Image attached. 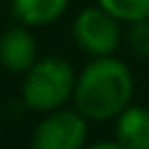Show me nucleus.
I'll use <instances>...</instances> for the list:
<instances>
[{
	"instance_id": "1",
	"label": "nucleus",
	"mask_w": 149,
	"mask_h": 149,
	"mask_svg": "<svg viewBox=\"0 0 149 149\" xmlns=\"http://www.w3.org/2000/svg\"><path fill=\"white\" fill-rule=\"evenodd\" d=\"M74 107L86 119L107 121L119 116L133 95V74L126 63L95 56L79 74L74 84Z\"/></svg>"
},
{
	"instance_id": "2",
	"label": "nucleus",
	"mask_w": 149,
	"mask_h": 149,
	"mask_svg": "<svg viewBox=\"0 0 149 149\" xmlns=\"http://www.w3.org/2000/svg\"><path fill=\"white\" fill-rule=\"evenodd\" d=\"M74 70L65 58H37L23 77V102L35 112H54L74 93Z\"/></svg>"
},
{
	"instance_id": "3",
	"label": "nucleus",
	"mask_w": 149,
	"mask_h": 149,
	"mask_svg": "<svg viewBox=\"0 0 149 149\" xmlns=\"http://www.w3.org/2000/svg\"><path fill=\"white\" fill-rule=\"evenodd\" d=\"M86 116L81 112H49L30 137V149H84Z\"/></svg>"
},
{
	"instance_id": "4",
	"label": "nucleus",
	"mask_w": 149,
	"mask_h": 149,
	"mask_svg": "<svg viewBox=\"0 0 149 149\" xmlns=\"http://www.w3.org/2000/svg\"><path fill=\"white\" fill-rule=\"evenodd\" d=\"M119 19H114L102 7H86L77 14L72 23V35L77 44L91 56H109L119 47Z\"/></svg>"
},
{
	"instance_id": "5",
	"label": "nucleus",
	"mask_w": 149,
	"mask_h": 149,
	"mask_svg": "<svg viewBox=\"0 0 149 149\" xmlns=\"http://www.w3.org/2000/svg\"><path fill=\"white\" fill-rule=\"evenodd\" d=\"M2 65L9 72H28L37 61V44L26 28H12L2 37L0 47Z\"/></svg>"
},
{
	"instance_id": "6",
	"label": "nucleus",
	"mask_w": 149,
	"mask_h": 149,
	"mask_svg": "<svg viewBox=\"0 0 149 149\" xmlns=\"http://www.w3.org/2000/svg\"><path fill=\"white\" fill-rule=\"evenodd\" d=\"M116 142L123 149H149V109L128 105L116 119Z\"/></svg>"
},
{
	"instance_id": "7",
	"label": "nucleus",
	"mask_w": 149,
	"mask_h": 149,
	"mask_svg": "<svg viewBox=\"0 0 149 149\" xmlns=\"http://www.w3.org/2000/svg\"><path fill=\"white\" fill-rule=\"evenodd\" d=\"M68 7V0H12V14L26 26H47Z\"/></svg>"
},
{
	"instance_id": "8",
	"label": "nucleus",
	"mask_w": 149,
	"mask_h": 149,
	"mask_svg": "<svg viewBox=\"0 0 149 149\" xmlns=\"http://www.w3.org/2000/svg\"><path fill=\"white\" fill-rule=\"evenodd\" d=\"M102 9H107L114 19L126 23H137L149 19V0H98Z\"/></svg>"
},
{
	"instance_id": "9",
	"label": "nucleus",
	"mask_w": 149,
	"mask_h": 149,
	"mask_svg": "<svg viewBox=\"0 0 149 149\" xmlns=\"http://www.w3.org/2000/svg\"><path fill=\"white\" fill-rule=\"evenodd\" d=\"M130 33H128V44L130 49L142 56V58H149V19L144 21H137V23H130Z\"/></svg>"
},
{
	"instance_id": "10",
	"label": "nucleus",
	"mask_w": 149,
	"mask_h": 149,
	"mask_svg": "<svg viewBox=\"0 0 149 149\" xmlns=\"http://www.w3.org/2000/svg\"><path fill=\"white\" fill-rule=\"evenodd\" d=\"M86 149H123V147L119 142H95V144H91Z\"/></svg>"
}]
</instances>
